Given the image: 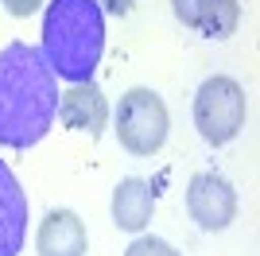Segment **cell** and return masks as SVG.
Here are the masks:
<instances>
[{
    "label": "cell",
    "instance_id": "cell-1",
    "mask_svg": "<svg viewBox=\"0 0 260 256\" xmlns=\"http://www.w3.org/2000/svg\"><path fill=\"white\" fill-rule=\"evenodd\" d=\"M58 117V78L39 47L8 43L0 51V144L35 148Z\"/></svg>",
    "mask_w": 260,
    "mask_h": 256
},
{
    "label": "cell",
    "instance_id": "cell-2",
    "mask_svg": "<svg viewBox=\"0 0 260 256\" xmlns=\"http://www.w3.org/2000/svg\"><path fill=\"white\" fill-rule=\"evenodd\" d=\"M105 51V12L93 0H51L43 12L39 54L66 82H93V70Z\"/></svg>",
    "mask_w": 260,
    "mask_h": 256
},
{
    "label": "cell",
    "instance_id": "cell-3",
    "mask_svg": "<svg viewBox=\"0 0 260 256\" xmlns=\"http://www.w3.org/2000/svg\"><path fill=\"white\" fill-rule=\"evenodd\" d=\"M167 128H171V117H167V105H163V97L155 89L136 85V89H128L120 97L117 140L124 151H132V155H155L167 144Z\"/></svg>",
    "mask_w": 260,
    "mask_h": 256
},
{
    "label": "cell",
    "instance_id": "cell-4",
    "mask_svg": "<svg viewBox=\"0 0 260 256\" xmlns=\"http://www.w3.org/2000/svg\"><path fill=\"white\" fill-rule=\"evenodd\" d=\"M245 113H249L245 89H241L233 78L214 74V78H206V82L198 85V93H194V128L206 144L221 148L229 140H237V132L245 128Z\"/></svg>",
    "mask_w": 260,
    "mask_h": 256
},
{
    "label": "cell",
    "instance_id": "cell-5",
    "mask_svg": "<svg viewBox=\"0 0 260 256\" xmlns=\"http://www.w3.org/2000/svg\"><path fill=\"white\" fill-rule=\"evenodd\" d=\"M186 213L198 229L206 233H221L233 217H237V190L233 182L214 175V171H198L186 182Z\"/></svg>",
    "mask_w": 260,
    "mask_h": 256
},
{
    "label": "cell",
    "instance_id": "cell-6",
    "mask_svg": "<svg viewBox=\"0 0 260 256\" xmlns=\"http://www.w3.org/2000/svg\"><path fill=\"white\" fill-rule=\"evenodd\" d=\"M175 20L206 39H229L241 23L237 0H171Z\"/></svg>",
    "mask_w": 260,
    "mask_h": 256
},
{
    "label": "cell",
    "instance_id": "cell-7",
    "mask_svg": "<svg viewBox=\"0 0 260 256\" xmlns=\"http://www.w3.org/2000/svg\"><path fill=\"white\" fill-rule=\"evenodd\" d=\"M27 241V194L0 159V256H20Z\"/></svg>",
    "mask_w": 260,
    "mask_h": 256
},
{
    "label": "cell",
    "instance_id": "cell-8",
    "mask_svg": "<svg viewBox=\"0 0 260 256\" xmlns=\"http://www.w3.org/2000/svg\"><path fill=\"white\" fill-rule=\"evenodd\" d=\"M58 120L74 132L101 136L109 124V101L93 82H74L66 93H58Z\"/></svg>",
    "mask_w": 260,
    "mask_h": 256
},
{
    "label": "cell",
    "instance_id": "cell-9",
    "mask_svg": "<svg viewBox=\"0 0 260 256\" xmlns=\"http://www.w3.org/2000/svg\"><path fill=\"white\" fill-rule=\"evenodd\" d=\"M86 225L74 210H51L39 221L35 252L39 256H86Z\"/></svg>",
    "mask_w": 260,
    "mask_h": 256
},
{
    "label": "cell",
    "instance_id": "cell-10",
    "mask_svg": "<svg viewBox=\"0 0 260 256\" xmlns=\"http://www.w3.org/2000/svg\"><path fill=\"white\" fill-rule=\"evenodd\" d=\"M155 213V190L144 179H124L113 190V221L124 233H140Z\"/></svg>",
    "mask_w": 260,
    "mask_h": 256
},
{
    "label": "cell",
    "instance_id": "cell-11",
    "mask_svg": "<svg viewBox=\"0 0 260 256\" xmlns=\"http://www.w3.org/2000/svg\"><path fill=\"white\" fill-rule=\"evenodd\" d=\"M124 256H183V252H175L163 237H136V241L124 248Z\"/></svg>",
    "mask_w": 260,
    "mask_h": 256
},
{
    "label": "cell",
    "instance_id": "cell-12",
    "mask_svg": "<svg viewBox=\"0 0 260 256\" xmlns=\"http://www.w3.org/2000/svg\"><path fill=\"white\" fill-rule=\"evenodd\" d=\"M0 4H4V8H8V16H31V12H39L43 8V0H0Z\"/></svg>",
    "mask_w": 260,
    "mask_h": 256
},
{
    "label": "cell",
    "instance_id": "cell-13",
    "mask_svg": "<svg viewBox=\"0 0 260 256\" xmlns=\"http://www.w3.org/2000/svg\"><path fill=\"white\" fill-rule=\"evenodd\" d=\"M93 4H98L101 12H113V16H128L136 0H93Z\"/></svg>",
    "mask_w": 260,
    "mask_h": 256
}]
</instances>
